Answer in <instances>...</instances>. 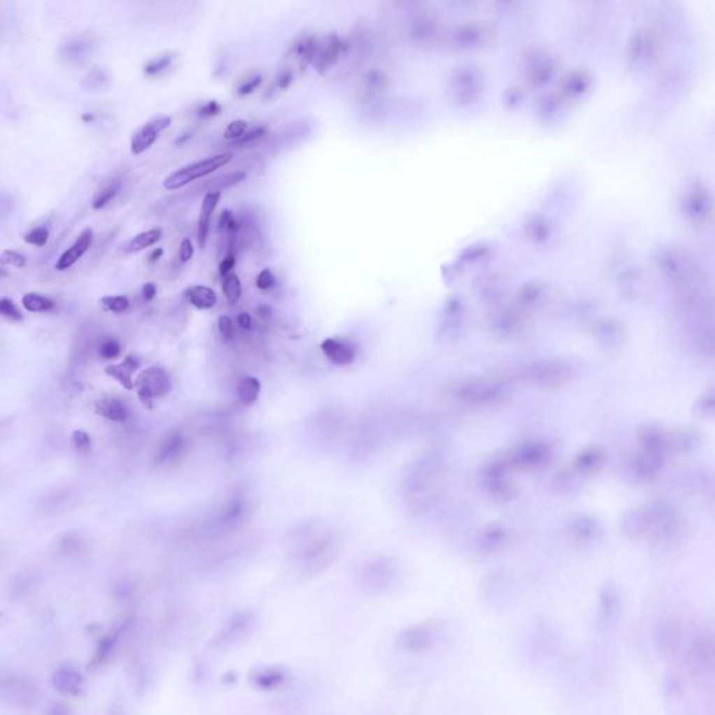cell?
I'll list each match as a JSON object with an SVG mask.
<instances>
[{"label": "cell", "instance_id": "6da1fadb", "mask_svg": "<svg viewBox=\"0 0 715 715\" xmlns=\"http://www.w3.org/2000/svg\"><path fill=\"white\" fill-rule=\"evenodd\" d=\"M232 160H234L232 153H221V154L192 162L189 165L179 168L178 171L172 172L171 175H168L164 179L162 186L165 190L182 189L197 179H201V178H206V176L214 174L220 168L227 167Z\"/></svg>", "mask_w": 715, "mask_h": 715}, {"label": "cell", "instance_id": "7a4b0ae2", "mask_svg": "<svg viewBox=\"0 0 715 715\" xmlns=\"http://www.w3.org/2000/svg\"><path fill=\"white\" fill-rule=\"evenodd\" d=\"M172 388L171 377L162 367L151 366L143 370L134 380V390L140 402L148 408H154V399L167 395Z\"/></svg>", "mask_w": 715, "mask_h": 715}, {"label": "cell", "instance_id": "3957f363", "mask_svg": "<svg viewBox=\"0 0 715 715\" xmlns=\"http://www.w3.org/2000/svg\"><path fill=\"white\" fill-rule=\"evenodd\" d=\"M257 625L256 616L248 611L238 612L232 615L221 630L217 633L213 647L215 650H227L231 647H236L245 639H248Z\"/></svg>", "mask_w": 715, "mask_h": 715}, {"label": "cell", "instance_id": "277c9868", "mask_svg": "<svg viewBox=\"0 0 715 715\" xmlns=\"http://www.w3.org/2000/svg\"><path fill=\"white\" fill-rule=\"evenodd\" d=\"M439 637V626L434 622H422L404 629L398 636V646L408 653L430 650Z\"/></svg>", "mask_w": 715, "mask_h": 715}, {"label": "cell", "instance_id": "5b68a950", "mask_svg": "<svg viewBox=\"0 0 715 715\" xmlns=\"http://www.w3.org/2000/svg\"><path fill=\"white\" fill-rule=\"evenodd\" d=\"M36 696L38 692L29 681L15 674L1 677V698L7 705L18 709L31 707L35 705Z\"/></svg>", "mask_w": 715, "mask_h": 715}, {"label": "cell", "instance_id": "8992f818", "mask_svg": "<svg viewBox=\"0 0 715 715\" xmlns=\"http://www.w3.org/2000/svg\"><path fill=\"white\" fill-rule=\"evenodd\" d=\"M665 458L647 451H639L626 464V476L636 483L651 482L658 476Z\"/></svg>", "mask_w": 715, "mask_h": 715}, {"label": "cell", "instance_id": "52a82bcc", "mask_svg": "<svg viewBox=\"0 0 715 715\" xmlns=\"http://www.w3.org/2000/svg\"><path fill=\"white\" fill-rule=\"evenodd\" d=\"M172 123L171 116H158L147 123H144L133 136L130 140V151L133 155H140L146 153L148 148L153 147V144L158 140L161 133L167 130Z\"/></svg>", "mask_w": 715, "mask_h": 715}, {"label": "cell", "instance_id": "ba28073f", "mask_svg": "<svg viewBox=\"0 0 715 715\" xmlns=\"http://www.w3.org/2000/svg\"><path fill=\"white\" fill-rule=\"evenodd\" d=\"M642 450L665 458L672 451V433L664 430L660 426H646L640 434Z\"/></svg>", "mask_w": 715, "mask_h": 715}, {"label": "cell", "instance_id": "9c48e42d", "mask_svg": "<svg viewBox=\"0 0 715 715\" xmlns=\"http://www.w3.org/2000/svg\"><path fill=\"white\" fill-rule=\"evenodd\" d=\"M534 376H537L538 383L556 387L567 383L573 376V370L566 362L551 359L537 363V373Z\"/></svg>", "mask_w": 715, "mask_h": 715}, {"label": "cell", "instance_id": "30bf717a", "mask_svg": "<svg viewBox=\"0 0 715 715\" xmlns=\"http://www.w3.org/2000/svg\"><path fill=\"white\" fill-rule=\"evenodd\" d=\"M92 242H94V231H92V228L88 227V228L83 229L80 232L78 238L73 242V245L60 255V257L55 263V270L66 271L70 267H73L91 249Z\"/></svg>", "mask_w": 715, "mask_h": 715}, {"label": "cell", "instance_id": "8fae6325", "mask_svg": "<svg viewBox=\"0 0 715 715\" xmlns=\"http://www.w3.org/2000/svg\"><path fill=\"white\" fill-rule=\"evenodd\" d=\"M52 685L60 695L78 696L84 691L85 679L78 670L64 665L57 668L52 675Z\"/></svg>", "mask_w": 715, "mask_h": 715}, {"label": "cell", "instance_id": "7c38bea8", "mask_svg": "<svg viewBox=\"0 0 715 715\" xmlns=\"http://www.w3.org/2000/svg\"><path fill=\"white\" fill-rule=\"evenodd\" d=\"M290 674L283 667H264L257 668L250 674V682L260 691L273 692L287 685Z\"/></svg>", "mask_w": 715, "mask_h": 715}, {"label": "cell", "instance_id": "4fadbf2b", "mask_svg": "<svg viewBox=\"0 0 715 715\" xmlns=\"http://www.w3.org/2000/svg\"><path fill=\"white\" fill-rule=\"evenodd\" d=\"M221 196H222V192H207L206 196L203 197L200 213H199V220H197V242L201 249H204L207 245L210 227H211V218H213L215 208L220 204Z\"/></svg>", "mask_w": 715, "mask_h": 715}, {"label": "cell", "instance_id": "5bb4252c", "mask_svg": "<svg viewBox=\"0 0 715 715\" xmlns=\"http://www.w3.org/2000/svg\"><path fill=\"white\" fill-rule=\"evenodd\" d=\"M94 49V39L91 35L80 34L70 36L60 46V57L67 63H80L85 60Z\"/></svg>", "mask_w": 715, "mask_h": 715}, {"label": "cell", "instance_id": "9a60e30c", "mask_svg": "<svg viewBox=\"0 0 715 715\" xmlns=\"http://www.w3.org/2000/svg\"><path fill=\"white\" fill-rule=\"evenodd\" d=\"M139 366H140V359L134 354H129L120 363L106 366L105 373L109 377H113L126 390H133L134 388L133 376H134V371L139 369Z\"/></svg>", "mask_w": 715, "mask_h": 715}, {"label": "cell", "instance_id": "2e32d148", "mask_svg": "<svg viewBox=\"0 0 715 715\" xmlns=\"http://www.w3.org/2000/svg\"><path fill=\"white\" fill-rule=\"evenodd\" d=\"M622 530L629 538L639 539L642 537H649L650 531V517L647 509L630 510L625 514L622 520Z\"/></svg>", "mask_w": 715, "mask_h": 715}, {"label": "cell", "instance_id": "e0dca14e", "mask_svg": "<svg viewBox=\"0 0 715 715\" xmlns=\"http://www.w3.org/2000/svg\"><path fill=\"white\" fill-rule=\"evenodd\" d=\"M95 413L112 422H125L129 416V409L123 401L113 397H104L95 402Z\"/></svg>", "mask_w": 715, "mask_h": 715}, {"label": "cell", "instance_id": "ac0fdd59", "mask_svg": "<svg viewBox=\"0 0 715 715\" xmlns=\"http://www.w3.org/2000/svg\"><path fill=\"white\" fill-rule=\"evenodd\" d=\"M185 298L190 305H193L196 309H200V311L213 309L218 302L217 292L213 288L206 287V285H192V287L186 288Z\"/></svg>", "mask_w": 715, "mask_h": 715}, {"label": "cell", "instance_id": "d6986e66", "mask_svg": "<svg viewBox=\"0 0 715 715\" xmlns=\"http://www.w3.org/2000/svg\"><path fill=\"white\" fill-rule=\"evenodd\" d=\"M551 457V451L549 448L542 444V443H537V444H527V446H523L521 448H518L517 454H516V460L518 462V465H523V467H539L542 464H545Z\"/></svg>", "mask_w": 715, "mask_h": 715}, {"label": "cell", "instance_id": "ffe728a7", "mask_svg": "<svg viewBox=\"0 0 715 715\" xmlns=\"http://www.w3.org/2000/svg\"><path fill=\"white\" fill-rule=\"evenodd\" d=\"M162 235H164V232L160 227L147 229V231L140 232L136 236H133L123 246V250H125V253H139L141 250H146V249L157 245L162 239Z\"/></svg>", "mask_w": 715, "mask_h": 715}, {"label": "cell", "instance_id": "44dd1931", "mask_svg": "<svg viewBox=\"0 0 715 715\" xmlns=\"http://www.w3.org/2000/svg\"><path fill=\"white\" fill-rule=\"evenodd\" d=\"M605 461L604 451L598 447H590L581 451L576 460V467L581 474H595L598 472Z\"/></svg>", "mask_w": 715, "mask_h": 715}, {"label": "cell", "instance_id": "7402d4cb", "mask_svg": "<svg viewBox=\"0 0 715 715\" xmlns=\"http://www.w3.org/2000/svg\"><path fill=\"white\" fill-rule=\"evenodd\" d=\"M325 355L337 364H346L354 359V348L341 340H326L322 344Z\"/></svg>", "mask_w": 715, "mask_h": 715}, {"label": "cell", "instance_id": "603a6c76", "mask_svg": "<svg viewBox=\"0 0 715 715\" xmlns=\"http://www.w3.org/2000/svg\"><path fill=\"white\" fill-rule=\"evenodd\" d=\"M80 85L84 91L90 92L105 90L109 85V74L102 67H94L83 77Z\"/></svg>", "mask_w": 715, "mask_h": 715}, {"label": "cell", "instance_id": "cb8c5ba5", "mask_svg": "<svg viewBox=\"0 0 715 715\" xmlns=\"http://www.w3.org/2000/svg\"><path fill=\"white\" fill-rule=\"evenodd\" d=\"M260 391H262L260 380L253 376L242 378L238 384V397L243 405L255 404L260 395Z\"/></svg>", "mask_w": 715, "mask_h": 715}, {"label": "cell", "instance_id": "d4e9b609", "mask_svg": "<svg viewBox=\"0 0 715 715\" xmlns=\"http://www.w3.org/2000/svg\"><path fill=\"white\" fill-rule=\"evenodd\" d=\"M21 304H22V308L31 313H43V312H50L55 309V302L50 298L41 295L38 292L25 294L21 299Z\"/></svg>", "mask_w": 715, "mask_h": 715}, {"label": "cell", "instance_id": "484cf974", "mask_svg": "<svg viewBox=\"0 0 715 715\" xmlns=\"http://www.w3.org/2000/svg\"><path fill=\"white\" fill-rule=\"evenodd\" d=\"M693 348L702 357L715 358V325L698 333Z\"/></svg>", "mask_w": 715, "mask_h": 715}, {"label": "cell", "instance_id": "4316f807", "mask_svg": "<svg viewBox=\"0 0 715 715\" xmlns=\"http://www.w3.org/2000/svg\"><path fill=\"white\" fill-rule=\"evenodd\" d=\"M120 189H122L120 179H113L109 183H106L92 197V203H91L92 208L94 210H102L104 207H106L119 194Z\"/></svg>", "mask_w": 715, "mask_h": 715}, {"label": "cell", "instance_id": "83f0119b", "mask_svg": "<svg viewBox=\"0 0 715 715\" xmlns=\"http://www.w3.org/2000/svg\"><path fill=\"white\" fill-rule=\"evenodd\" d=\"M175 59V53L174 52H165L151 60H148L144 66H143V73L148 77L151 76H158L161 73H164L165 70H168L171 66H172V62Z\"/></svg>", "mask_w": 715, "mask_h": 715}, {"label": "cell", "instance_id": "f1b7e54d", "mask_svg": "<svg viewBox=\"0 0 715 715\" xmlns=\"http://www.w3.org/2000/svg\"><path fill=\"white\" fill-rule=\"evenodd\" d=\"M222 292L231 305H235L242 297V283L234 273L222 278Z\"/></svg>", "mask_w": 715, "mask_h": 715}, {"label": "cell", "instance_id": "f546056e", "mask_svg": "<svg viewBox=\"0 0 715 715\" xmlns=\"http://www.w3.org/2000/svg\"><path fill=\"white\" fill-rule=\"evenodd\" d=\"M101 306L112 313H125L130 308V301L125 295H106L99 299Z\"/></svg>", "mask_w": 715, "mask_h": 715}, {"label": "cell", "instance_id": "4dcf8cb0", "mask_svg": "<svg viewBox=\"0 0 715 715\" xmlns=\"http://www.w3.org/2000/svg\"><path fill=\"white\" fill-rule=\"evenodd\" d=\"M246 174L242 172V171H236V172H231V174H227L221 178H217L213 183H211V187H210V192H222L228 187H232L241 182H243L246 179Z\"/></svg>", "mask_w": 715, "mask_h": 715}, {"label": "cell", "instance_id": "1f68e13d", "mask_svg": "<svg viewBox=\"0 0 715 715\" xmlns=\"http://www.w3.org/2000/svg\"><path fill=\"white\" fill-rule=\"evenodd\" d=\"M696 412L705 418H715V387L706 391L698 399Z\"/></svg>", "mask_w": 715, "mask_h": 715}, {"label": "cell", "instance_id": "d6a6232c", "mask_svg": "<svg viewBox=\"0 0 715 715\" xmlns=\"http://www.w3.org/2000/svg\"><path fill=\"white\" fill-rule=\"evenodd\" d=\"M49 236H50L49 228L45 225H39L24 235V242L36 248H43L48 243Z\"/></svg>", "mask_w": 715, "mask_h": 715}, {"label": "cell", "instance_id": "836d02e7", "mask_svg": "<svg viewBox=\"0 0 715 715\" xmlns=\"http://www.w3.org/2000/svg\"><path fill=\"white\" fill-rule=\"evenodd\" d=\"M574 532L579 539H591L598 532V525L591 518H580L576 523Z\"/></svg>", "mask_w": 715, "mask_h": 715}, {"label": "cell", "instance_id": "e575fe53", "mask_svg": "<svg viewBox=\"0 0 715 715\" xmlns=\"http://www.w3.org/2000/svg\"><path fill=\"white\" fill-rule=\"evenodd\" d=\"M248 122L246 120H242V119H236V120H232L225 132H224V137L229 141H236L239 140L241 137H243L246 133H248Z\"/></svg>", "mask_w": 715, "mask_h": 715}, {"label": "cell", "instance_id": "d590c367", "mask_svg": "<svg viewBox=\"0 0 715 715\" xmlns=\"http://www.w3.org/2000/svg\"><path fill=\"white\" fill-rule=\"evenodd\" d=\"M0 315L11 322H22V319H24V316H22L21 311L17 308V305L6 297L0 299Z\"/></svg>", "mask_w": 715, "mask_h": 715}, {"label": "cell", "instance_id": "8d00e7d4", "mask_svg": "<svg viewBox=\"0 0 715 715\" xmlns=\"http://www.w3.org/2000/svg\"><path fill=\"white\" fill-rule=\"evenodd\" d=\"M180 447H182L180 434H178V433L171 434L160 451V460H167V458L178 454L180 451Z\"/></svg>", "mask_w": 715, "mask_h": 715}, {"label": "cell", "instance_id": "74e56055", "mask_svg": "<svg viewBox=\"0 0 715 715\" xmlns=\"http://www.w3.org/2000/svg\"><path fill=\"white\" fill-rule=\"evenodd\" d=\"M98 353H99V357L102 358V359L113 360V359H116V358L122 354V346H120V343L118 340L109 339V340H105L101 344Z\"/></svg>", "mask_w": 715, "mask_h": 715}, {"label": "cell", "instance_id": "f35d334b", "mask_svg": "<svg viewBox=\"0 0 715 715\" xmlns=\"http://www.w3.org/2000/svg\"><path fill=\"white\" fill-rule=\"evenodd\" d=\"M1 266H11L15 269H24L27 266V257L15 250L4 249L1 253Z\"/></svg>", "mask_w": 715, "mask_h": 715}, {"label": "cell", "instance_id": "ab89813d", "mask_svg": "<svg viewBox=\"0 0 715 715\" xmlns=\"http://www.w3.org/2000/svg\"><path fill=\"white\" fill-rule=\"evenodd\" d=\"M71 441L78 453H88L91 450V437L81 429H77L71 433Z\"/></svg>", "mask_w": 715, "mask_h": 715}, {"label": "cell", "instance_id": "60d3db41", "mask_svg": "<svg viewBox=\"0 0 715 715\" xmlns=\"http://www.w3.org/2000/svg\"><path fill=\"white\" fill-rule=\"evenodd\" d=\"M218 332H220V336L222 337V340H225V341L232 340L234 336H235L234 320L229 316H227V315L220 316V319H218Z\"/></svg>", "mask_w": 715, "mask_h": 715}, {"label": "cell", "instance_id": "b9f144b4", "mask_svg": "<svg viewBox=\"0 0 715 715\" xmlns=\"http://www.w3.org/2000/svg\"><path fill=\"white\" fill-rule=\"evenodd\" d=\"M274 284H276V277L270 269H263L259 273V276L256 277V287L260 291L271 290L274 287Z\"/></svg>", "mask_w": 715, "mask_h": 715}, {"label": "cell", "instance_id": "7bdbcfd3", "mask_svg": "<svg viewBox=\"0 0 715 715\" xmlns=\"http://www.w3.org/2000/svg\"><path fill=\"white\" fill-rule=\"evenodd\" d=\"M263 83V76L262 74H257V76H253L252 78L246 80L243 84H241L236 90V92L239 95H249V94H253Z\"/></svg>", "mask_w": 715, "mask_h": 715}, {"label": "cell", "instance_id": "ee69618b", "mask_svg": "<svg viewBox=\"0 0 715 715\" xmlns=\"http://www.w3.org/2000/svg\"><path fill=\"white\" fill-rule=\"evenodd\" d=\"M222 112V105L218 101H208L204 105H201L197 111V115L200 118H214L218 116Z\"/></svg>", "mask_w": 715, "mask_h": 715}, {"label": "cell", "instance_id": "f6af8a7d", "mask_svg": "<svg viewBox=\"0 0 715 715\" xmlns=\"http://www.w3.org/2000/svg\"><path fill=\"white\" fill-rule=\"evenodd\" d=\"M235 266H236V252H228L225 255V257L220 262V266H218L220 276L222 278H225L227 276L231 274V271Z\"/></svg>", "mask_w": 715, "mask_h": 715}, {"label": "cell", "instance_id": "bcb514c9", "mask_svg": "<svg viewBox=\"0 0 715 715\" xmlns=\"http://www.w3.org/2000/svg\"><path fill=\"white\" fill-rule=\"evenodd\" d=\"M266 134V129L263 126H259V127H255L252 130H248V133L241 137L239 140L234 141V146H246V144H250L259 139H262L263 136Z\"/></svg>", "mask_w": 715, "mask_h": 715}, {"label": "cell", "instance_id": "7dc6e473", "mask_svg": "<svg viewBox=\"0 0 715 715\" xmlns=\"http://www.w3.org/2000/svg\"><path fill=\"white\" fill-rule=\"evenodd\" d=\"M193 255H194V246H193L192 241H190L189 238L182 239L180 246H179V257H180V262H182V263H189V262L193 259Z\"/></svg>", "mask_w": 715, "mask_h": 715}, {"label": "cell", "instance_id": "c3c4849f", "mask_svg": "<svg viewBox=\"0 0 715 715\" xmlns=\"http://www.w3.org/2000/svg\"><path fill=\"white\" fill-rule=\"evenodd\" d=\"M157 295V287L154 283H146L141 287V297L144 302H151Z\"/></svg>", "mask_w": 715, "mask_h": 715}, {"label": "cell", "instance_id": "681fc988", "mask_svg": "<svg viewBox=\"0 0 715 715\" xmlns=\"http://www.w3.org/2000/svg\"><path fill=\"white\" fill-rule=\"evenodd\" d=\"M236 322H238L239 327H241L242 330H246V332H248V330H250V329H252V325H253V319H252V316H250L249 313H245V312L238 315Z\"/></svg>", "mask_w": 715, "mask_h": 715}, {"label": "cell", "instance_id": "f907efd6", "mask_svg": "<svg viewBox=\"0 0 715 715\" xmlns=\"http://www.w3.org/2000/svg\"><path fill=\"white\" fill-rule=\"evenodd\" d=\"M164 256V249L162 248H155L150 255H148V263L150 264H154L157 263L161 257Z\"/></svg>", "mask_w": 715, "mask_h": 715}, {"label": "cell", "instance_id": "816d5d0a", "mask_svg": "<svg viewBox=\"0 0 715 715\" xmlns=\"http://www.w3.org/2000/svg\"><path fill=\"white\" fill-rule=\"evenodd\" d=\"M189 139H192V133L190 132H186L183 134H180L176 140H175V146H183Z\"/></svg>", "mask_w": 715, "mask_h": 715}, {"label": "cell", "instance_id": "f5cc1de1", "mask_svg": "<svg viewBox=\"0 0 715 715\" xmlns=\"http://www.w3.org/2000/svg\"><path fill=\"white\" fill-rule=\"evenodd\" d=\"M257 313H259V316H260L262 319H269V318H270V315H271V311H270V308H269V306H263V305H262V306L257 309Z\"/></svg>", "mask_w": 715, "mask_h": 715}, {"label": "cell", "instance_id": "db71d44e", "mask_svg": "<svg viewBox=\"0 0 715 715\" xmlns=\"http://www.w3.org/2000/svg\"><path fill=\"white\" fill-rule=\"evenodd\" d=\"M81 120H83L84 123H90V122H94V120H95V116H94L92 113H90V112H84V113L81 115Z\"/></svg>", "mask_w": 715, "mask_h": 715}]
</instances>
